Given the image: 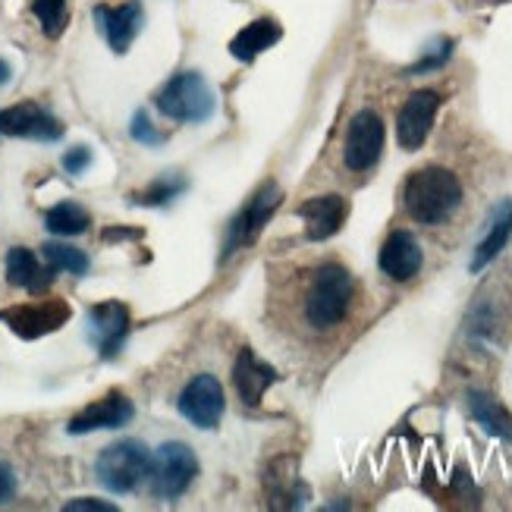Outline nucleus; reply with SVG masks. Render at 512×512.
<instances>
[{"mask_svg": "<svg viewBox=\"0 0 512 512\" xmlns=\"http://www.w3.org/2000/svg\"><path fill=\"white\" fill-rule=\"evenodd\" d=\"M41 255H44V261L54 267V271H66V274H73V277H85L88 267H92V261H88V255L82 249L66 246V242H44Z\"/></svg>", "mask_w": 512, "mask_h": 512, "instance_id": "5701e85b", "label": "nucleus"}, {"mask_svg": "<svg viewBox=\"0 0 512 512\" xmlns=\"http://www.w3.org/2000/svg\"><path fill=\"white\" fill-rule=\"evenodd\" d=\"M16 497V475L10 465L0 459V503H10Z\"/></svg>", "mask_w": 512, "mask_h": 512, "instance_id": "c756f323", "label": "nucleus"}, {"mask_svg": "<svg viewBox=\"0 0 512 512\" xmlns=\"http://www.w3.org/2000/svg\"><path fill=\"white\" fill-rule=\"evenodd\" d=\"M151 450L142 440H120L101 450L95 462V475L110 494H132L148 478Z\"/></svg>", "mask_w": 512, "mask_h": 512, "instance_id": "20e7f679", "label": "nucleus"}, {"mask_svg": "<svg viewBox=\"0 0 512 512\" xmlns=\"http://www.w3.org/2000/svg\"><path fill=\"white\" fill-rule=\"evenodd\" d=\"M437 110H440V95L437 92H415L403 110H399V117H396V139H399V148H406V151H418L421 145H425L428 139V132L434 126V117H437Z\"/></svg>", "mask_w": 512, "mask_h": 512, "instance_id": "ddd939ff", "label": "nucleus"}, {"mask_svg": "<svg viewBox=\"0 0 512 512\" xmlns=\"http://www.w3.org/2000/svg\"><path fill=\"white\" fill-rule=\"evenodd\" d=\"M73 318V308L63 299H38V302H22L10 305L0 311V321H4L19 340H41L48 333L60 330L66 321Z\"/></svg>", "mask_w": 512, "mask_h": 512, "instance_id": "423d86ee", "label": "nucleus"}, {"mask_svg": "<svg viewBox=\"0 0 512 512\" xmlns=\"http://www.w3.org/2000/svg\"><path fill=\"white\" fill-rule=\"evenodd\" d=\"M283 29L277 26V19H255L249 22L246 29H242L233 41H230V54L242 63H252L258 54H264L267 48H274V44L280 41Z\"/></svg>", "mask_w": 512, "mask_h": 512, "instance_id": "6ab92c4d", "label": "nucleus"}, {"mask_svg": "<svg viewBox=\"0 0 512 512\" xmlns=\"http://www.w3.org/2000/svg\"><path fill=\"white\" fill-rule=\"evenodd\" d=\"M469 415H472L491 437L512 443V415L497 403V399H494L491 393H478V390H472V393H469Z\"/></svg>", "mask_w": 512, "mask_h": 512, "instance_id": "aec40b11", "label": "nucleus"}, {"mask_svg": "<svg viewBox=\"0 0 512 512\" xmlns=\"http://www.w3.org/2000/svg\"><path fill=\"white\" fill-rule=\"evenodd\" d=\"M57 271L48 264V267H41L35 252L26 249V246H13L7 252V283L10 286H19V289H29V293H44L51 283H54Z\"/></svg>", "mask_w": 512, "mask_h": 512, "instance_id": "a211bd4d", "label": "nucleus"}, {"mask_svg": "<svg viewBox=\"0 0 512 512\" xmlns=\"http://www.w3.org/2000/svg\"><path fill=\"white\" fill-rule=\"evenodd\" d=\"M136 418V406H132V399H126L123 393H107L101 399H95L92 406H85L79 415L70 418V431L73 437H82V434H95V431H117V428H126L129 421Z\"/></svg>", "mask_w": 512, "mask_h": 512, "instance_id": "9b49d317", "label": "nucleus"}, {"mask_svg": "<svg viewBox=\"0 0 512 512\" xmlns=\"http://www.w3.org/2000/svg\"><path fill=\"white\" fill-rule=\"evenodd\" d=\"M10 79V66L4 63V60H0V85H4Z\"/></svg>", "mask_w": 512, "mask_h": 512, "instance_id": "2f4dec72", "label": "nucleus"}, {"mask_svg": "<svg viewBox=\"0 0 512 512\" xmlns=\"http://www.w3.org/2000/svg\"><path fill=\"white\" fill-rule=\"evenodd\" d=\"M32 13L38 16L48 38H60L66 29V0H32Z\"/></svg>", "mask_w": 512, "mask_h": 512, "instance_id": "393cba45", "label": "nucleus"}, {"mask_svg": "<svg viewBox=\"0 0 512 512\" xmlns=\"http://www.w3.org/2000/svg\"><path fill=\"white\" fill-rule=\"evenodd\" d=\"M88 224H92V214L76 202H60L44 214V227L54 236H79L88 230Z\"/></svg>", "mask_w": 512, "mask_h": 512, "instance_id": "4be33fe9", "label": "nucleus"}, {"mask_svg": "<svg viewBox=\"0 0 512 512\" xmlns=\"http://www.w3.org/2000/svg\"><path fill=\"white\" fill-rule=\"evenodd\" d=\"M129 330L132 318L123 302H101L88 308V340L95 343L101 359H117Z\"/></svg>", "mask_w": 512, "mask_h": 512, "instance_id": "9d476101", "label": "nucleus"}, {"mask_svg": "<svg viewBox=\"0 0 512 512\" xmlns=\"http://www.w3.org/2000/svg\"><path fill=\"white\" fill-rule=\"evenodd\" d=\"M377 264H381V271L390 280L406 283L421 271V264H425V252H421V242L409 230H393L387 236V242L381 246Z\"/></svg>", "mask_w": 512, "mask_h": 512, "instance_id": "4468645a", "label": "nucleus"}, {"mask_svg": "<svg viewBox=\"0 0 512 512\" xmlns=\"http://www.w3.org/2000/svg\"><path fill=\"white\" fill-rule=\"evenodd\" d=\"M355 296L352 274L343 264H324L318 267L315 280L308 286L305 296V318L315 330H330L337 327L346 315Z\"/></svg>", "mask_w": 512, "mask_h": 512, "instance_id": "f03ea898", "label": "nucleus"}, {"mask_svg": "<svg viewBox=\"0 0 512 512\" xmlns=\"http://www.w3.org/2000/svg\"><path fill=\"white\" fill-rule=\"evenodd\" d=\"M154 104H158L164 117H170L176 123H205L217 110V98L211 92V85L195 70L176 73L158 92Z\"/></svg>", "mask_w": 512, "mask_h": 512, "instance_id": "7ed1b4c3", "label": "nucleus"}, {"mask_svg": "<svg viewBox=\"0 0 512 512\" xmlns=\"http://www.w3.org/2000/svg\"><path fill=\"white\" fill-rule=\"evenodd\" d=\"M66 512H117L114 503H104V500H92V497H82V500H70L63 506Z\"/></svg>", "mask_w": 512, "mask_h": 512, "instance_id": "c85d7f7f", "label": "nucleus"}, {"mask_svg": "<svg viewBox=\"0 0 512 512\" xmlns=\"http://www.w3.org/2000/svg\"><path fill=\"white\" fill-rule=\"evenodd\" d=\"M384 139H387L384 120L377 117L374 110H359L349 123V132H346V148H343L346 167L355 173L374 167L377 161H381Z\"/></svg>", "mask_w": 512, "mask_h": 512, "instance_id": "6e6552de", "label": "nucleus"}, {"mask_svg": "<svg viewBox=\"0 0 512 512\" xmlns=\"http://www.w3.org/2000/svg\"><path fill=\"white\" fill-rule=\"evenodd\" d=\"M98 26L107 38V44L114 48V54H126L129 44L136 41V35L142 32L145 13L139 4H123V7H98L95 10Z\"/></svg>", "mask_w": 512, "mask_h": 512, "instance_id": "dca6fc26", "label": "nucleus"}, {"mask_svg": "<svg viewBox=\"0 0 512 512\" xmlns=\"http://www.w3.org/2000/svg\"><path fill=\"white\" fill-rule=\"evenodd\" d=\"M509 236H512V198H509V202H503V205L494 211V217H491V230H487V236L478 242L475 258H472V271H475V274L484 271V267L503 252V246H506V239H509Z\"/></svg>", "mask_w": 512, "mask_h": 512, "instance_id": "412c9836", "label": "nucleus"}, {"mask_svg": "<svg viewBox=\"0 0 512 512\" xmlns=\"http://www.w3.org/2000/svg\"><path fill=\"white\" fill-rule=\"evenodd\" d=\"M280 381V374L271 368V365H264L258 355L252 349H242L236 355V365H233V387L239 393V399L246 406H258L261 403V396L264 390L277 384Z\"/></svg>", "mask_w": 512, "mask_h": 512, "instance_id": "f3484780", "label": "nucleus"}, {"mask_svg": "<svg viewBox=\"0 0 512 512\" xmlns=\"http://www.w3.org/2000/svg\"><path fill=\"white\" fill-rule=\"evenodd\" d=\"M0 132H4V136H16V139L57 142V139H63V123L57 117H51L44 107H38L32 101H22L0 114Z\"/></svg>", "mask_w": 512, "mask_h": 512, "instance_id": "f8f14e48", "label": "nucleus"}, {"mask_svg": "<svg viewBox=\"0 0 512 512\" xmlns=\"http://www.w3.org/2000/svg\"><path fill=\"white\" fill-rule=\"evenodd\" d=\"M139 236H142V230H120V227H117V230L110 227V230L101 233L104 242H114V239H139Z\"/></svg>", "mask_w": 512, "mask_h": 512, "instance_id": "7c9ffc66", "label": "nucleus"}, {"mask_svg": "<svg viewBox=\"0 0 512 512\" xmlns=\"http://www.w3.org/2000/svg\"><path fill=\"white\" fill-rule=\"evenodd\" d=\"M403 205L412 220L425 227H437L450 220L462 205V183L447 167H421L409 173L403 186Z\"/></svg>", "mask_w": 512, "mask_h": 512, "instance_id": "f257e3e1", "label": "nucleus"}, {"mask_svg": "<svg viewBox=\"0 0 512 512\" xmlns=\"http://www.w3.org/2000/svg\"><path fill=\"white\" fill-rule=\"evenodd\" d=\"M198 475V459L195 453L180 440L161 443L158 453H151V469H148V491L158 500H180Z\"/></svg>", "mask_w": 512, "mask_h": 512, "instance_id": "39448f33", "label": "nucleus"}, {"mask_svg": "<svg viewBox=\"0 0 512 512\" xmlns=\"http://www.w3.org/2000/svg\"><path fill=\"white\" fill-rule=\"evenodd\" d=\"M129 136L136 139L139 145H148V148H154V145H161V142H164V136H161L158 129H154V123L148 120V114H145V110H139V114L132 117Z\"/></svg>", "mask_w": 512, "mask_h": 512, "instance_id": "bb28decb", "label": "nucleus"}, {"mask_svg": "<svg viewBox=\"0 0 512 512\" xmlns=\"http://www.w3.org/2000/svg\"><path fill=\"white\" fill-rule=\"evenodd\" d=\"M88 164H92V148H85V145H76L63 154V170L73 173V176H79Z\"/></svg>", "mask_w": 512, "mask_h": 512, "instance_id": "cd10ccee", "label": "nucleus"}, {"mask_svg": "<svg viewBox=\"0 0 512 512\" xmlns=\"http://www.w3.org/2000/svg\"><path fill=\"white\" fill-rule=\"evenodd\" d=\"M349 205L343 195H318L308 198V202L299 208V217L305 220V236L311 242H324L330 236H337L346 224Z\"/></svg>", "mask_w": 512, "mask_h": 512, "instance_id": "2eb2a0df", "label": "nucleus"}, {"mask_svg": "<svg viewBox=\"0 0 512 512\" xmlns=\"http://www.w3.org/2000/svg\"><path fill=\"white\" fill-rule=\"evenodd\" d=\"M280 202H283V192L274 183H267L264 189H258V195L252 198V202L233 217L230 233H227V246H224V258H230L233 252L252 246V242L258 239V233L264 230V224L280 208Z\"/></svg>", "mask_w": 512, "mask_h": 512, "instance_id": "1a4fd4ad", "label": "nucleus"}, {"mask_svg": "<svg viewBox=\"0 0 512 512\" xmlns=\"http://www.w3.org/2000/svg\"><path fill=\"white\" fill-rule=\"evenodd\" d=\"M186 180L183 176H161L158 183H151L145 192H136V195H129V202L132 205H142V208H164V205H170L176 195H183L186 192Z\"/></svg>", "mask_w": 512, "mask_h": 512, "instance_id": "b1692460", "label": "nucleus"}, {"mask_svg": "<svg viewBox=\"0 0 512 512\" xmlns=\"http://www.w3.org/2000/svg\"><path fill=\"white\" fill-rule=\"evenodd\" d=\"M224 387L214 374H198L186 384V390L180 393V415L189 421V425L202 428V431H214L224 418Z\"/></svg>", "mask_w": 512, "mask_h": 512, "instance_id": "0eeeda50", "label": "nucleus"}, {"mask_svg": "<svg viewBox=\"0 0 512 512\" xmlns=\"http://www.w3.org/2000/svg\"><path fill=\"white\" fill-rule=\"evenodd\" d=\"M450 54H453V41L450 38H443V41H437L434 48L421 57L415 66H409V76H421V73H431V70H440L443 63L450 60Z\"/></svg>", "mask_w": 512, "mask_h": 512, "instance_id": "a878e982", "label": "nucleus"}]
</instances>
